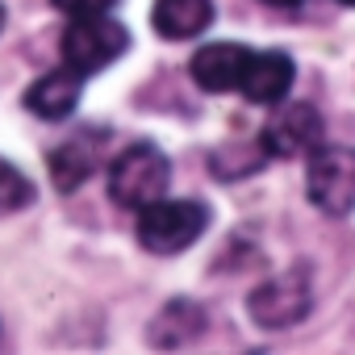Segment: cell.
Masks as SVG:
<instances>
[{
  "mask_svg": "<svg viewBox=\"0 0 355 355\" xmlns=\"http://www.w3.org/2000/svg\"><path fill=\"white\" fill-rule=\"evenodd\" d=\"M96 155H101V134H76L67 138L55 155H51V180L59 193H76L88 175L96 171Z\"/></svg>",
  "mask_w": 355,
  "mask_h": 355,
  "instance_id": "10",
  "label": "cell"
},
{
  "mask_svg": "<svg viewBox=\"0 0 355 355\" xmlns=\"http://www.w3.org/2000/svg\"><path fill=\"white\" fill-rule=\"evenodd\" d=\"M84 80L88 76H80L76 67H55V71H46L42 80H34L30 84V92H26V109L34 113V117H42V121H63L76 105H80V88H84Z\"/></svg>",
  "mask_w": 355,
  "mask_h": 355,
  "instance_id": "8",
  "label": "cell"
},
{
  "mask_svg": "<svg viewBox=\"0 0 355 355\" xmlns=\"http://www.w3.org/2000/svg\"><path fill=\"white\" fill-rule=\"evenodd\" d=\"M293 80H297V71H293V59L284 51H259V55H251L239 92L255 105H280L288 96Z\"/></svg>",
  "mask_w": 355,
  "mask_h": 355,
  "instance_id": "9",
  "label": "cell"
},
{
  "mask_svg": "<svg viewBox=\"0 0 355 355\" xmlns=\"http://www.w3.org/2000/svg\"><path fill=\"white\" fill-rule=\"evenodd\" d=\"M251 55H255V51H247V46H239V42H209V46H201V51L193 55L189 71H193V80H197L205 92H234V88L243 84V76H247Z\"/></svg>",
  "mask_w": 355,
  "mask_h": 355,
  "instance_id": "7",
  "label": "cell"
},
{
  "mask_svg": "<svg viewBox=\"0 0 355 355\" xmlns=\"http://www.w3.org/2000/svg\"><path fill=\"white\" fill-rule=\"evenodd\" d=\"M34 201V184L9 163H0V214H17Z\"/></svg>",
  "mask_w": 355,
  "mask_h": 355,
  "instance_id": "13",
  "label": "cell"
},
{
  "mask_svg": "<svg viewBox=\"0 0 355 355\" xmlns=\"http://www.w3.org/2000/svg\"><path fill=\"white\" fill-rule=\"evenodd\" d=\"M201 326H205V318H201L197 305H189V301H171V305L150 322V338H155L159 347H180V343L197 338Z\"/></svg>",
  "mask_w": 355,
  "mask_h": 355,
  "instance_id": "12",
  "label": "cell"
},
{
  "mask_svg": "<svg viewBox=\"0 0 355 355\" xmlns=\"http://www.w3.org/2000/svg\"><path fill=\"white\" fill-rule=\"evenodd\" d=\"M263 5H272V9H297L301 0H263Z\"/></svg>",
  "mask_w": 355,
  "mask_h": 355,
  "instance_id": "15",
  "label": "cell"
},
{
  "mask_svg": "<svg viewBox=\"0 0 355 355\" xmlns=\"http://www.w3.org/2000/svg\"><path fill=\"white\" fill-rule=\"evenodd\" d=\"M209 230V205L205 201H150L138 209V243L150 255H180Z\"/></svg>",
  "mask_w": 355,
  "mask_h": 355,
  "instance_id": "1",
  "label": "cell"
},
{
  "mask_svg": "<svg viewBox=\"0 0 355 355\" xmlns=\"http://www.w3.org/2000/svg\"><path fill=\"white\" fill-rule=\"evenodd\" d=\"M125 46H130L125 26L109 21L105 13L101 17H71V26L63 30V42H59L63 63L76 67L80 76H92V71L109 67L113 59L125 55Z\"/></svg>",
  "mask_w": 355,
  "mask_h": 355,
  "instance_id": "4",
  "label": "cell"
},
{
  "mask_svg": "<svg viewBox=\"0 0 355 355\" xmlns=\"http://www.w3.org/2000/svg\"><path fill=\"white\" fill-rule=\"evenodd\" d=\"M167 184H171L167 155L150 142L125 146L109 167V197L121 209H146L150 201H159L167 193Z\"/></svg>",
  "mask_w": 355,
  "mask_h": 355,
  "instance_id": "2",
  "label": "cell"
},
{
  "mask_svg": "<svg viewBox=\"0 0 355 355\" xmlns=\"http://www.w3.org/2000/svg\"><path fill=\"white\" fill-rule=\"evenodd\" d=\"M343 5H351V9H355V0H343Z\"/></svg>",
  "mask_w": 355,
  "mask_h": 355,
  "instance_id": "17",
  "label": "cell"
},
{
  "mask_svg": "<svg viewBox=\"0 0 355 355\" xmlns=\"http://www.w3.org/2000/svg\"><path fill=\"white\" fill-rule=\"evenodd\" d=\"M309 305H313V288H309V272L305 268H293L284 276H272V280H263L251 293V318L263 330L297 326L309 313Z\"/></svg>",
  "mask_w": 355,
  "mask_h": 355,
  "instance_id": "5",
  "label": "cell"
},
{
  "mask_svg": "<svg viewBox=\"0 0 355 355\" xmlns=\"http://www.w3.org/2000/svg\"><path fill=\"white\" fill-rule=\"evenodd\" d=\"M51 5L59 13H67V17H101V13H109L117 5V0H51Z\"/></svg>",
  "mask_w": 355,
  "mask_h": 355,
  "instance_id": "14",
  "label": "cell"
},
{
  "mask_svg": "<svg viewBox=\"0 0 355 355\" xmlns=\"http://www.w3.org/2000/svg\"><path fill=\"white\" fill-rule=\"evenodd\" d=\"M0 30H5V9H0Z\"/></svg>",
  "mask_w": 355,
  "mask_h": 355,
  "instance_id": "16",
  "label": "cell"
},
{
  "mask_svg": "<svg viewBox=\"0 0 355 355\" xmlns=\"http://www.w3.org/2000/svg\"><path fill=\"white\" fill-rule=\"evenodd\" d=\"M150 21H155V30H159L167 42L197 38V34H205L209 21H214V0H155Z\"/></svg>",
  "mask_w": 355,
  "mask_h": 355,
  "instance_id": "11",
  "label": "cell"
},
{
  "mask_svg": "<svg viewBox=\"0 0 355 355\" xmlns=\"http://www.w3.org/2000/svg\"><path fill=\"white\" fill-rule=\"evenodd\" d=\"M318 142H322V113H318L309 101H288V105H280V109L268 117L263 134H259V146H263V155H272V159H297V155L313 150Z\"/></svg>",
  "mask_w": 355,
  "mask_h": 355,
  "instance_id": "6",
  "label": "cell"
},
{
  "mask_svg": "<svg viewBox=\"0 0 355 355\" xmlns=\"http://www.w3.org/2000/svg\"><path fill=\"white\" fill-rule=\"evenodd\" d=\"M305 189L322 214L347 218L355 209V150L351 146H313Z\"/></svg>",
  "mask_w": 355,
  "mask_h": 355,
  "instance_id": "3",
  "label": "cell"
}]
</instances>
